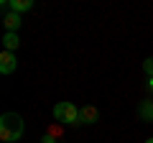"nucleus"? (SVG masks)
<instances>
[{
  "mask_svg": "<svg viewBox=\"0 0 153 143\" xmlns=\"http://www.w3.org/2000/svg\"><path fill=\"white\" fill-rule=\"evenodd\" d=\"M23 118L18 112H3L0 115V141L3 143H16L23 138Z\"/></svg>",
  "mask_w": 153,
  "mask_h": 143,
  "instance_id": "1",
  "label": "nucleus"
},
{
  "mask_svg": "<svg viewBox=\"0 0 153 143\" xmlns=\"http://www.w3.org/2000/svg\"><path fill=\"white\" fill-rule=\"evenodd\" d=\"M54 118L59 123H66V125H82L79 123V110H76L74 102H56L54 105Z\"/></svg>",
  "mask_w": 153,
  "mask_h": 143,
  "instance_id": "2",
  "label": "nucleus"
},
{
  "mask_svg": "<svg viewBox=\"0 0 153 143\" xmlns=\"http://www.w3.org/2000/svg\"><path fill=\"white\" fill-rule=\"evenodd\" d=\"M16 66H18V59H16L13 51H3V54H0V72H3V74H13Z\"/></svg>",
  "mask_w": 153,
  "mask_h": 143,
  "instance_id": "3",
  "label": "nucleus"
},
{
  "mask_svg": "<svg viewBox=\"0 0 153 143\" xmlns=\"http://www.w3.org/2000/svg\"><path fill=\"white\" fill-rule=\"evenodd\" d=\"M3 26H5V33H18V28H21V16L13 10H5V16H3Z\"/></svg>",
  "mask_w": 153,
  "mask_h": 143,
  "instance_id": "4",
  "label": "nucleus"
},
{
  "mask_svg": "<svg viewBox=\"0 0 153 143\" xmlns=\"http://www.w3.org/2000/svg\"><path fill=\"white\" fill-rule=\"evenodd\" d=\"M97 118H100L97 107H92V105L79 107V123H82V125H92V123H97Z\"/></svg>",
  "mask_w": 153,
  "mask_h": 143,
  "instance_id": "5",
  "label": "nucleus"
},
{
  "mask_svg": "<svg viewBox=\"0 0 153 143\" xmlns=\"http://www.w3.org/2000/svg\"><path fill=\"white\" fill-rule=\"evenodd\" d=\"M33 8V0H8V10H13V13H26V10H31Z\"/></svg>",
  "mask_w": 153,
  "mask_h": 143,
  "instance_id": "6",
  "label": "nucleus"
},
{
  "mask_svg": "<svg viewBox=\"0 0 153 143\" xmlns=\"http://www.w3.org/2000/svg\"><path fill=\"white\" fill-rule=\"evenodd\" d=\"M18 46H21L18 33H5V36H3V51H13V54H16Z\"/></svg>",
  "mask_w": 153,
  "mask_h": 143,
  "instance_id": "7",
  "label": "nucleus"
},
{
  "mask_svg": "<svg viewBox=\"0 0 153 143\" xmlns=\"http://www.w3.org/2000/svg\"><path fill=\"white\" fill-rule=\"evenodd\" d=\"M138 118H143L146 123L153 120V100H146V102L138 105Z\"/></svg>",
  "mask_w": 153,
  "mask_h": 143,
  "instance_id": "8",
  "label": "nucleus"
},
{
  "mask_svg": "<svg viewBox=\"0 0 153 143\" xmlns=\"http://www.w3.org/2000/svg\"><path fill=\"white\" fill-rule=\"evenodd\" d=\"M143 72H146L148 77H153V56H148V59L143 61Z\"/></svg>",
  "mask_w": 153,
  "mask_h": 143,
  "instance_id": "9",
  "label": "nucleus"
},
{
  "mask_svg": "<svg viewBox=\"0 0 153 143\" xmlns=\"http://www.w3.org/2000/svg\"><path fill=\"white\" fill-rule=\"evenodd\" d=\"M41 143H56V138L49 133V136H44V138H41Z\"/></svg>",
  "mask_w": 153,
  "mask_h": 143,
  "instance_id": "10",
  "label": "nucleus"
},
{
  "mask_svg": "<svg viewBox=\"0 0 153 143\" xmlns=\"http://www.w3.org/2000/svg\"><path fill=\"white\" fill-rule=\"evenodd\" d=\"M148 89H151V95H153V77H148Z\"/></svg>",
  "mask_w": 153,
  "mask_h": 143,
  "instance_id": "11",
  "label": "nucleus"
},
{
  "mask_svg": "<svg viewBox=\"0 0 153 143\" xmlns=\"http://www.w3.org/2000/svg\"><path fill=\"white\" fill-rule=\"evenodd\" d=\"M146 143H153V138H148V141H146Z\"/></svg>",
  "mask_w": 153,
  "mask_h": 143,
  "instance_id": "12",
  "label": "nucleus"
}]
</instances>
